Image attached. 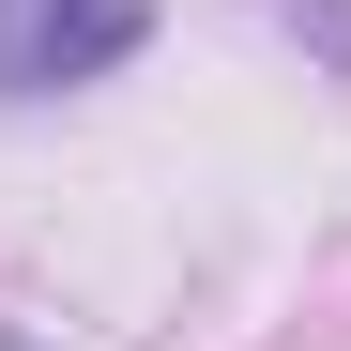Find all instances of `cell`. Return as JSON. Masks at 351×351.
<instances>
[{
    "label": "cell",
    "mask_w": 351,
    "mask_h": 351,
    "mask_svg": "<svg viewBox=\"0 0 351 351\" xmlns=\"http://www.w3.org/2000/svg\"><path fill=\"white\" fill-rule=\"evenodd\" d=\"M153 46V0H0V107H46L77 77H123Z\"/></svg>",
    "instance_id": "obj_1"
}]
</instances>
